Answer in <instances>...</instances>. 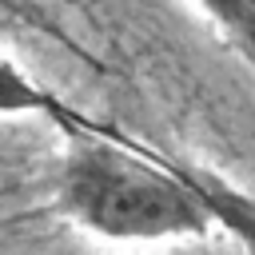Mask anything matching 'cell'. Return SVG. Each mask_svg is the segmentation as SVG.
Masks as SVG:
<instances>
[{
  "instance_id": "obj_3",
  "label": "cell",
  "mask_w": 255,
  "mask_h": 255,
  "mask_svg": "<svg viewBox=\"0 0 255 255\" xmlns=\"http://www.w3.org/2000/svg\"><path fill=\"white\" fill-rule=\"evenodd\" d=\"M223 40L255 68V0H195Z\"/></svg>"
},
{
  "instance_id": "obj_4",
  "label": "cell",
  "mask_w": 255,
  "mask_h": 255,
  "mask_svg": "<svg viewBox=\"0 0 255 255\" xmlns=\"http://www.w3.org/2000/svg\"><path fill=\"white\" fill-rule=\"evenodd\" d=\"M24 112H60V108L24 72H16L8 60H0V116H24Z\"/></svg>"
},
{
  "instance_id": "obj_2",
  "label": "cell",
  "mask_w": 255,
  "mask_h": 255,
  "mask_svg": "<svg viewBox=\"0 0 255 255\" xmlns=\"http://www.w3.org/2000/svg\"><path fill=\"white\" fill-rule=\"evenodd\" d=\"M175 171L199 195V203L207 207L211 223L223 227L239 247L255 251V195L243 191V187H235L231 179H223L219 171H211L203 163H175Z\"/></svg>"
},
{
  "instance_id": "obj_1",
  "label": "cell",
  "mask_w": 255,
  "mask_h": 255,
  "mask_svg": "<svg viewBox=\"0 0 255 255\" xmlns=\"http://www.w3.org/2000/svg\"><path fill=\"white\" fill-rule=\"evenodd\" d=\"M60 207L104 239H199L215 223L175 163L76 135L60 175Z\"/></svg>"
}]
</instances>
